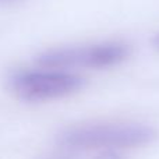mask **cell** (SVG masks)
Returning <instances> with one entry per match:
<instances>
[{
  "mask_svg": "<svg viewBox=\"0 0 159 159\" xmlns=\"http://www.w3.org/2000/svg\"><path fill=\"white\" fill-rule=\"evenodd\" d=\"M155 137L157 131L141 123H87L60 131L56 143L75 151H115L147 145Z\"/></svg>",
  "mask_w": 159,
  "mask_h": 159,
  "instance_id": "obj_1",
  "label": "cell"
},
{
  "mask_svg": "<svg viewBox=\"0 0 159 159\" xmlns=\"http://www.w3.org/2000/svg\"><path fill=\"white\" fill-rule=\"evenodd\" d=\"M131 49L127 43L107 41L101 43L49 49L36 56L39 67L46 69H107L127 60Z\"/></svg>",
  "mask_w": 159,
  "mask_h": 159,
  "instance_id": "obj_2",
  "label": "cell"
},
{
  "mask_svg": "<svg viewBox=\"0 0 159 159\" xmlns=\"http://www.w3.org/2000/svg\"><path fill=\"white\" fill-rule=\"evenodd\" d=\"M10 88L17 98L28 102H45L77 93L85 80L69 70L46 69L21 70L10 77Z\"/></svg>",
  "mask_w": 159,
  "mask_h": 159,
  "instance_id": "obj_3",
  "label": "cell"
},
{
  "mask_svg": "<svg viewBox=\"0 0 159 159\" xmlns=\"http://www.w3.org/2000/svg\"><path fill=\"white\" fill-rule=\"evenodd\" d=\"M92 159H124V158L116 151H102L101 154L92 157Z\"/></svg>",
  "mask_w": 159,
  "mask_h": 159,
  "instance_id": "obj_4",
  "label": "cell"
},
{
  "mask_svg": "<svg viewBox=\"0 0 159 159\" xmlns=\"http://www.w3.org/2000/svg\"><path fill=\"white\" fill-rule=\"evenodd\" d=\"M152 45H154L155 49L159 50V34H157V35H155V38L152 39Z\"/></svg>",
  "mask_w": 159,
  "mask_h": 159,
  "instance_id": "obj_5",
  "label": "cell"
},
{
  "mask_svg": "<svg viewBox=\"0 0 159 159\" xmlns=\"http://www.w3.org/2000/svg\"><path fill=\"white\" fill-rule=\"evenodd\" d=\"M48 159H75V158H71V157H57V158H48ZM89 159H92V157H91Z\"/></svg>",
  "mask_w": 159,
  "mask_h": 159,
  "instance_id": "obj_6",
  "label": "cell"
},
{
  "mask_svg": "<svg viewBox=\"0 0 159 159\" xmlns=\"http://www.w3.org/2000/svg\"><path fill=\"white\" fill-rule=\"evenodd\" d=\"M0 2H11V0H0Z\"/></svg>",
  "mask_w": 159,
  "mask_h": 159,
  "instance_id": "obj_7",
  "label": "cell"
}]
</instances>
